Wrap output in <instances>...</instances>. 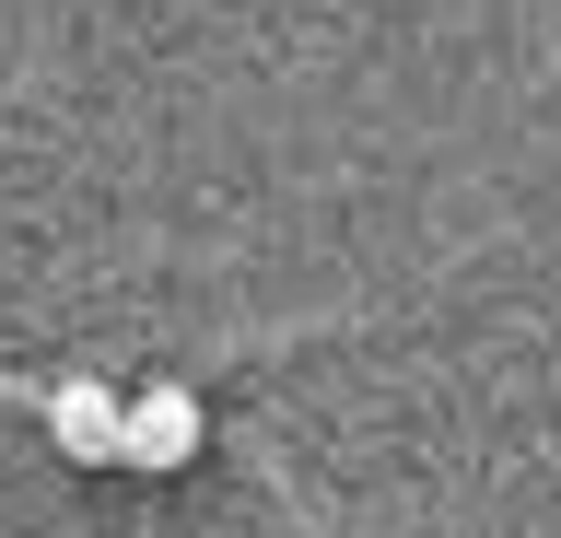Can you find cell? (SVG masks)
Masks as SVG:
<instances>
[{"instance_id": "cell-1", "label": "cell", "mask_w": 561, "mask_h": 538, "mask_svg": "<svg viewBox=\"0 0 561 538\" xmlns=\"http://www.w3.org/2000/svg\"><path fill=\"white\" fill-rule=\"evenodd\" d=\"M199 398L187 387H140L129 422H117V468H140V480H164V468H199Z\"/></svg>"}, {"instance_id": "cell-2", "label": "cell", "mask_w": 561, "mask_h": 538, "mask_svg": "<svg viewBox=\"0 0 561 538\" xmlns=\"http://www.w3.org/2000/svg\"><path fill=\"white\" fill-rule=\"evenodd\" d=\"M117 422H129V398L105 387V375H59L47 387V445L70 468H117Z\"/></svg>"}]
</instances>
